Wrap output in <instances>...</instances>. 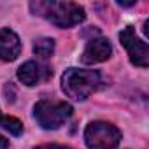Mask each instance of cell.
<instances>
[{"mask_svg":"<svg viewBox=\"0 0 149 149\" xmlns=\"http://www.w3.org/2000/svg\"><path fill=\"white\" fill-rule=\"evenodd\" d=\"M30 9L60 28H70L86 19L84 9L76 2H32Z\"/></svg>","mask_w":149,"mask_h":149,"instance_id":"obj_1","label":"cell"},{"mask_svg":"<svg viewBox=\"0 0 149 149\" xmlns=\"http://www.w3.org/2000/svg\"><path fill=\"white\" fill-rule=\"evenodd\" d=\"M102 84V76L98 70L68 68L61 76V90L72 100L83 102L91 93H95Z\"/></svg>","mask_w":149,"mask_h":149,"instance_id":"obj_2","label":"cell"},{"mask_svg":"<svg viewBox=\"0 0 149 149\" xmlns=\"http://www.w3.org/2000/svg\"><path fill=\"white\" fill-rule=\"evenodd\" d=\"M72 105L67 102L40 100L33 107V116L44 130H56L65 125L72 116Z\"/></svg>","mask_w":149,"mask_h":149,"instance_id":"obj_3","label":"cell"},{"mask_svg":"<svg viewBox=\"0 0 149 149\" xmlns=\"http://www.w3.org/2000/svg\"><path fill=\"white\" fill-rule=\"evenodd\" d=\"M88 149H118L121 132L107 121H93L84 130Z\"/></svg>","mask_w":149,"mask_h":149,"instance_id":"obj_4","label":"cell"},{"mask_svg":"<svg viewBox=\"0 0 149 149\" xmlns=\"http://www.w3.org/2000/svg\"><path fill=\"white\" fill-rule=\"evenodd\" d=\"M119 40H121L123 47L126 49V53L130 56V61L133 65L142 67V68H146L149 65V46H147V42L139 39L133 26H126L119 33Z\"/></svg>","mask_w":149,"mask_h":149,"instance_id":"obj_5","label":"cell"},{"mask_svg":"<svg viewBox=\"0 0 149 149\" xmlns=\"http://www.w3.org/2000/svg\"><path fill=\"white\" fill-rule=\"evenodd\" d=\"M51 68L40 61H26L18 68V79L25 86H37L51 77Z\"/></svg>","mask_w":149,"mask_h":149,"instance_id":"obj_6","label":"cell"},{"mask_svg":"<svg viewBox=\"0 0 149 149\" xmlns=\"http://www.w3.org/2000/svg\"><path fill=\"white\" fill-rule=\"evenodd\" d=\"M111 54H112L111 42L105 37H93L88 40V44L83 51L81 61L84 65H93V63H100V61L109 60Z\"/></svg>","mask_w":149,"mask_h":149,"instance_id":"obj_7","label":"cell"},{"mask_svg":"<svg viewBox=\"0 0 149 149\" xmlns=\"http://www.w3.org/2000/svg\"><path fill=\"white\" fill-rule=\"evenodd\" d=\"M21 53V40L11 28H0V60L14 61Z\"/></svg>","mask_w":149,"mask_h":149,"instance_id":"obj_8","label":"cell"},{"mask_svg":"<svg viewBox=\"0 0 149 149\" xmlns=\"http://www.w3.org/2000/svg\"><path fill=\"white\" fill-rule=\"evenodd\" d=\"M33 53L37 56H40V58H49L54 53V40L47 39V37L37 39L35 44H33Z\"/></svg>","mask_w":149,"mask_h":149,"instance_id":"obj_9","label":"cell"},{"mask_svg":"<svg viewBox=\"0 0 149 149\" xmlns=\"http://www.w3.org/2000/svg\"><path fill=\"white\" fill-rule=\"evenodd\" d=\"M0 128H6L9 133L13 135H21L23 133V123L16 118H7V116H2V112H0Z\"/></svg>","mask_w":149,"mask_h":149,"instance_id":"obj_10","label":"cell"},{"mask_svg":"<svg viewBox=\"0 0 149 149\" xmlns=\"http://www.w3.org/2000/svg\"><path fill=\"white\" fill-rule=\"evenodd\" d=\"M35 149H72V147L61 146V144H42V146H37Z\"/></svg>","mask_w":149,"mask_h":149,"instance_id":"obj_11","label":"cell"},{"mask_svg":"<svg viewBox=\"0 0 149 149\" xmlns=\"http://www.w3.org/2000/svg\"><path fill=\"white\" fill-rule=\"evenodd\" d=\"M0 149H9V140L0 135Z\"/></svg>","mask_w":149,"mask_h":149,"instance_id":"obj_12","label":"cell"},{"mask_svg":"<svg viewBox=\"0 0 149 149\" xmlns=\"http://www.w3.org/2000/svg\"><path fill=\"white\" fill-rule=\"evenodd\" d=\"M119 6H123V7H132V6H135V2H118Z\"/></svg>","mask_w":149,"mask_h":149,"instance_id":"obj_13","label":"cell"}]
</instances>
